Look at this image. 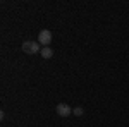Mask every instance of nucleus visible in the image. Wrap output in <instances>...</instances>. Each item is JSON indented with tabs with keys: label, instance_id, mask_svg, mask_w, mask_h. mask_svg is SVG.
Here are the masks:
<instances>
[{
	"label": "nucleus",
	"instance_id": "f257e3e1",
	"mask_svg": "<svg viewBox=\"0 0 129 127\" xmlns=\"http://www.w3.org/2000/svg\"><path fill=\"white\" fill-rule=\"evenodd\" d=\"M22 50H24V53H28V55H35V53L41 52V47H40L38 41H24V43H22Z\"/></svg>",
	"mask_w": 129,
	"mask_h": 127
},
{
	"label": "nucleus",
	"instance_id": "f03ea898",
	"mask_svg": "<svg viewBox=\"0 0 129 127\" xmlns=\"http://www.w3.org/2000/svg\"><path fill=\"white\" fill-rule=\"evenodd\" d=\"M50 41H52V31L41 29L40 34H38V43H40V45H43V47H48Z\"/></svg>",
	"mask_w": 129,
	"mask_h": 127
},
{
	"label": "nucleus",
	"instance_id": "7ed1b4c3",
	"mask_svg": "<svg viewBox=\"0 0 129 127\" xmlns=\"http://www.w3.org/2000/svg\"><path fill=\"white\" fill-rule=\"evenodd\" d=\"M55 112H57V115H60V117H69L71 113H72V108L67 103H59L55 107Z\"/></svg>",
	"mask_w": 129,
	"mask_h": 127
},
{
	"label": "nucleus",
	"instance_id": "20e7f679",
	"mask_svg": "<svg viewBox=\"0 0 129 127\" xmlns=\"http://www.w3.org/2000/svg\"><path fill=\"white\" fill-rule=\"evenodd\" d=\"M40 55L43 59H52V57H53V50L50 48V47H43L41 52H40Z\"/></svg>",
	"mask_w": 129,
	"mask_h": 127
},
{
	"label": "nucleus",
	"instance_id": "39448f33",
	"mask_svg": "<svg viewBox=\"0 0 129 127\" xmlns=\"http://www.w3.org/2000/svg\"><path fill=\"white\" fill-rule=\"evenodd\" d=\"M72 113H74V115H78V117H81V115H83V108H81V107L72 108Z\"/></svg>",
	"mask_w": 129,
	"mask_h": 127
}]
</instances>
